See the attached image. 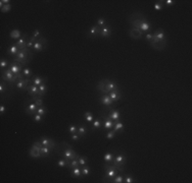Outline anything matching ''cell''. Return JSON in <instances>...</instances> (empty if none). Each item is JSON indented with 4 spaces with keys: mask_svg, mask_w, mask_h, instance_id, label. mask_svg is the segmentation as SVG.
I'll return each mask as SVG.
<instances>
[{
    "mask_svg": "<svg viewBox=\"0 0 192 183\" xmlns=\"http://www.w3.org/2000/svg\"><path fill=\"white\" fill-rule=\"evenodd\" d=\"M60 146H62L61 148V150H62V152H59L57 151V154H58L60 157H62L64 160L66 161V164H70V161L73 160V159H78V157H79V155H78L77 153H76L75 151L73 150V148L70 146V144H68V142H64V141H62L60 144ZM68 165H66V167H68Z\"/></svg>",
    "mask_w": 192,
    "mask_h": 183,
    "instance_id": "1",
    "label": "cell"
},
{
    "mask_svg": "<svg viewBox=\"0 0 192 183\" xmlns=\"http://www.w3.org/2000/svg\"><path fill=\"white\" fill-rule=\"evenodd\" d=\"M1 81H5V83H6L7 85H9V87L12 89L13 85L17 81V75H14L8 68H6L5 70L1 71Z\"/></svg>",
    "mask_w": 192,
    "mask_h": 183,
    "instance_id": "2",
    "label": "cell"
},
{
    "mask_svg": "<svg viewBox=\"0 0 192 183\" xmlns=\"http://www.w3.org/2000/svg\"><path fill=\"white\" fill-rule=\"evenodd\" d=\"M100 117L102 118V128L105 130H110L113 128V125H115V121L113 119H110L107 116V114L104 111H101L99 113Z\"/></svg>",
    "mask_w": 192,
    "mask_h": 183,
    "instance_id": "3",
    "label": "cell"
},
{
    "mask_svg": "<svg viewBox=\"0 0 192 183\" xmlns=\"http://www.w3.org/2000/svg\"><path fill=\"white\" fill-rule=\"evenodd\" d=\"M101 29L100 27H98L97 25H93L92 27H90V29L88 30V32L86 33V35L88 38H90V39H94V38H97L99 37V35H100V32H101Z\"/></svg>",
    "mask_w": 192,
    "mask_h": 183,
    "instance_id": "4",
    "label": "cell"
},
{
    "mask_svg": "<svg viewBox=\"0 0 192 183\" xmlns=\"http://www.w3.org/2000/svg\"><path fill=\"white\" fill-rule=\"evenodd\" d=\"M127 163V157L122 153L115 154V158H113V161L110 164H113L115 166H125V164Z\"/></svg>",
    "mask_w": 192,
    "mask_h": 183,
    "instance_id": "5",
    "label": "cell"
},
{
    "mask_svg": "<svg viewBox=\"0 0 192 183\" xmlns=\"http://www.w3.org/2000/svg\"><path fill=\"white\" fill-rule=\"evenodd\" d=\"M23 66L21 64V63L17 62V61H13L12 60L11 62L9 63V66H8V69L10 70V71L12 72V73L14 74V75H17V74H19L21 71H23Z\"/></svg>",
    "mask_w": 192,
    "mask_h": 183,
    "instance_id": "6",
    "label": "cell"
},
{
    "mask_svg": "<svg viewBox=\"0 0 192 183\" xmlns=\"http://www.w3.org/2000/svg\"><path fill=\"white\" fill-rule=\"evenodd\" d=\"M37 109H38V106L33 101L28 103V104H26V106H25V112H26V114L29 116H34L35 114H37Z\"/></svg>",
    "mask_w": 192,
    "mask_h": 183,
    "instance_id": "7",
    "label": "cell"
},
{
    "mask_svg": "<svg viewBox=\"0 0 192 183\" xmlns=\"http://www.w3.org/2000/svg\"><path fill=\"white\" fill-rule=\"evenodd\" d=\"M28 39H29V35L27 33H25V34H23V36H21L19 40L15 41L14 44L19 47V50H23L25 48H27V41H28Z\"/></svg>",
    "mask_w": 192,
    "mask_h": 183,
    "instance_id": "8",
    "label": "cell"
},
{
    "mask_svg": "<svg viewBox=\"0 0 192 183\" xmlns=\"http://www.w3.org/2000/svg\"><path fill=\"white\" fill-rule=\"evenodd\" d=\"M149 45L151 48L157 51H162L166 47V41H150Z\"/></svg>",
    "mask_w": 192,
    "mask_h": 183,
    "instance_id": "9",
    "label": "cell"
},
{
    "mask_svg": "<svg viewBox=\"0 0 192 183\" xmlns=\"http://www.w3.org/2000/svg\"><path fill=\"white\" fill-rule=\"evenodd\" d=\"M40 142L43 144L44 146H48V148H52V150H54V148L55 146H57L56 142L53 140V139L49 138V137H46V136H42L41 138L39 139Z\"/></svg>",
    "mask_w": 192,
    "mask_h": 183,
    "instance_id": "10",
    "label": "cell"
},
{
    "mask_svg": "<svg viewBox=\"0 0 192 183\" xmlns=\"http://www.w3.org/2000/svg\"><path fill=\"white\" fill-rule=\"evenodd\" d=\"M152 40L151 41H166V34H164L162 29H158L152 34Z\"/></svg>",
    "mask_w": 192,
    "mask_h": 183,
    "instance_id": "11",
    "label": "cell"
},
{
    "mask_svg": "<svg viewBox=\"0 0 192 183\" xmlns=\"http://www.w3.org/2000/svg\"><path fill=\"white\" fill-rule=\"evenodd\" d=\"M31 84L37 87L41 86L43 84H47V77H43L41 75H34L31 79Z\"/></svg>",
    "mask_w": 192,
    "mask_h": 183,
    "instance_id": "12",
    "label": "cell"
},
{
    "mask_svg": "<svg viewBox=\"0 0 192 183\" xmlns=\"http://www.w3.org/2000/svg\"><path fill=\"white\" fill-rule=\"evenodd\" d=\"M109 81L110 79H102V81H98L97 85H96V90L99 91V92L102 94H108L107 91H106V84H107Z\"/></svg>",
    "mask_w": 192,
    "mask_h": 183,
    "instance_id": "13",
    "label": "cell"
},
{
    "mask_svg": "<svg viewBox=\"0 0 192 183\" xmlns=\"http://www.w3.org/2000/svg\"><path fill=\"white\" fill-rule=\"evenodd\" d=\"M99 102H100L101 104L103 105V106L108 107V108H110V107H111V105L113 104V100L108 97L107 94H102V95L100 96V98H99Z\"/></svg>",
    "mask_w": 192,
    "mask_h": 183,
    "instance_id": "14",
    "label": "cell"
},
{
    "mask_svg": "<svg viewBox=\"0 0 192 183\" xmlns=\"http://www.w3.org/2000/svg\"><path fill=\"white\" fill-rule=\"evenodd\" d=\"M70 176H72V178L81 179V180L84 179V175L82 174V169H81V167L74 168V169H70Z\"/></svg>",
    "mask_w": 192,
    "mask_h": 183,
    "instance_id": "15",
    "label": "cell"
},
{
    "mask_svg": "<svg viewBox=\"0 0 192 183\" xmlns=\"http://www.w3.org/2000/svg\"><path fill=\"white\" fill-rule=\"evenodd\" d=\"M129 36L132 38V39H135V40H140L143 38V33L141 32L140 30H138V29H133L131 28L129 30Z\"/></svg>",
    "mask_w": 192,
    "mask_h": 183,
    "instance_id": "16",
    "label": "cell"
},
{
    "mask_svg": "<svg viewBox=\"0 0 192 183\" xmlns=\"http://www.w3.org/2000/svg\"><path fill=\"white\" fill-rule=\"evenodd\" d=\"M29 156L33 159H39V158H42V154L40 152V148L37 146H32L31 148L29 150Z\"/></svg>",
    "mask_w": 192,
    "mask_h": 183,
    "instance_id": "17",
    "label": "cell"
},
{
    "mask_svg": "<svg viewBox=\"0 0 192 183\" xmlns=\"http://www.w3.org/2000/svg\"><path fill=\"white\" fill-rule=\"evenodd\" d=\"M107 116L110 119H113L115 122V121H119V119H121V113H119V111H117L115 108H111V107H110V109L108 110Z\"/></svg>",
    "mask_w": 192,
    "mask_h": 183,
    "instance_id": "18",
    "label": "cell"
},
{
    "mask_svg": "<svg viewBox=\"0 0 192 183\" xmlns=\"http://www.w3.org/2000/svg\"><path fill=\"white\" fill-rule=\"evenodd\" d=\"M19 47H17L15 44L10 45V46L6 49V53H7V55L11 56L12 58L15 57V55H17V54L19 53Z\"/></svg>",
    "mask_w": 192,
    "mask_h": 183,
    "instance_id": "19",
    "label": "cell"
},
{
    "mask_svg": "<svg viewBox=\"0 0 192 183\" xmlns=\"http://www.w3.org/2000/svg\"><path fill=\"white\" fill-rule=\"evenodd\" d=\"M107 95L110 99L113 100V102H117V101H119V100L122 99V94H121V92H119V90L109 92Z\"/></svg>",
    "mask_w": 192,
    "mask_h": 183,
    "instance_id": "20",
    "label": "cell"
},
{
    "mask_svg": "<svg viewBox=\"0 0 192 183\" xmlns=\"http://www.w3.org/2000/svg\"><path fill=\"white\" fill-rule=\"evenodd\" d=\"M110 36H111V28H110L109 25H107V26L103 27L102 29H101V32H100V35H99V37L101 38H109Z\"/></svg>",
    "mask_w": 192,
    "mask_h": 183,
    "instance_id": "21",
    "label": "cell"
},
{
    "mask_svg": "<svg viewBox=\"0 0 192 183\" xmlns=\"http://www.w3.org/2000/svg\"><path fill=\"white\" fill-rule=\"evenodd\" d=\"M38 92H39V87L34 86V85H32V84L29 85L28 88H27V93H28V95L31 96V97L37 96Z\"/></svg>",
    "mask_w": 192,
    "mask_h": 183,
    "instance_id": "22",
    "label": "cell"
},
{
    "mask_svg": "<svg viewBox=\"0 0 192 183\" xmlns=\"http://www.w3.org/2000/svg\"><path fill=\"white\" fill-rule=\"evenodd\" d=\"M102 128V120L100 118H96L93 120L92 122V127H91V131H94V130H98Z\"/></svg>",
    "mask_w": 192,
    "mask_h": 183,
    "instance_id": "23",
    "label": "cell"
},
{
    "mask_svg": "<svg viewBox=\"0 0 192 183\" xmlns=\"http://www.w3.org/2000/svg\"><path fill=\"white\" fill-rule=\"evenodd\" d=\"M115 155V154L113 153V152H107L106 154H104V156H103V161H104V163H106V164H110V163L113 161Z\"/></svg>",
    "mask_w": 192,
    "mask_h": 183,
    "instance_id": "24",
    "label": "cell"
},
{
    "mask_svg": "<svg viewBox=\"0 0 192 183\" xmlns=\"http://www.w3.org/2000/svg\"><path fill=\"white\" fill-rule=\"evenodd\" d=\"M139 30H140L142 33L148 32V31L151 30V23H150L149 21H147V19H145V21L141 23V26H140V28H139Z\"/></svg>",
    "mask_w": 192,
    "mask_h": 183,
    "instance_id": "25",
    "label": "cell"
},
{
    "mask_svg": "<svg viewBox=\"0 0 192 183\" xmlns=\"http://www.w3.org/2000/svg\"><path fill=\"white\" fill-rule=\"evenodd\" d=\"M113 130L117 133H122V132H124V124L121 121H115Z\"/></svg>",
    "mask_w": 192,
    "mask_h": 183,
    "instance_id": "26",
    "label": "cell"
},
{
    "mask_svg": "<svg viewBox=\"0 0 192 183\" xmlns=\"http://www.w3.org/2000/svg\"><path fill=\"white\" fill-rule=\"evenodd\" d=\"M117 90H119V87H117L115 81H109L107 84H106V91H107V93L113 92V91H117Z\"/></svg>",
    "mask_w": 192,
    "mask_h": 183,
    "instance_id": "27",
    "label": "cell"
},
{
    "mask_svg": "<svg viewBox=\"0 0 192 183\" xmlns=\"http://www.w3.org/2000/svg\"><path fill=\"white\" fill-rule=\"evenodd\" d=\"M52 151H53L52 148H48V146H44L40 148V152H41V154H42V158H48Z\"/></svg>",
    "mask_w": 192,
    "mask_h": 183,
    "instance_id": "28",
    "label": "cell"
},
{
    "mask_svg": "<svg viewBox=\"0 0 192 183\" xmlns=\"http://www.w3.org/2000/svg\"><path fill=\"white\" fill-rule=\"evenodd\" d=\"M77 133L80 135L81 137H85L86 134L88 133V130H87V127L85 125H80L78 126V130H77Z\"/></svg>",
    "mask_w": 192,
    "mask_h": 183,
    "instance_id": "29",
    "label": "cell"
},
{
    "mask_svg": "<svg viewBox=\"0 0 192 183\" xmlns=\"http://www.w3.org/2000/svg\"><path fill=\"white\" fill-rule=\"evenodd\" d=\"M21 73H23V75L25 77V79H32V77H34V72L28 67H23Z\"/></svg>",
    "mask_w": 192,
    "mask_h": 183,
    "instance_id": "30",
    "label": "cell"
},
{
    "mask_svg": "<svg viewBox=\"0 0 192 183\" xmlns=\"http://www.w3.org/2000/svg\"><path fill=\"white\" fill-rule=\"evenodd\" d=\"M45 48H46V47L43 46V45L41 44V43H40L39 41L37 40V41L35 42V44H34L33 49H32V50H33L34 52H42Z\"/></svg>",
    "mask_w": 192,
    "mask_h": 183,
    "instance_id": "31",
    "label": "cell"
},
{
    "mask_svg": "<svg viewBox=\"0 0 192 183\" xmlns=\"http://www.w3.org/2000/svg\"><path fill=\"white\" fill-rule=\"evenodd\" d=\"M47 91H48V87H47L46 84H43L41 86H39V92H38V96L40 98H43V96L47 93Z\"/></svg>",
    "mask_w": 192,
    "mask_h": 183,
    "instance_id": "32",
    "label": "cell"
},
{
    "mask_svg": "<svg viewBox=\"0 0 192 183\" xmlns=\"http://www.w3.org/2000/svg\"><path fill=\"white\" fill-rule=\"evenodd\" d=\"M9 92V89L7 87V84L5 81H1V84H0V93H1V97H3V94L8 93Z\"/></svg>",
    "mask_w": 192,
    "mask_h": 183,
    "instance_id": "33",
    "label": "cell"
},
{
    "mask_svg": "<svg viewBox=\"0 0 192 183\" xmlns=\"http://www.w3.org/2000/svg\"><path fill=\"white\" fill-rule=\"evenodd\" d=\"M84 119H85V121H86L87 123H92V122H93V120H94L93 114H92L91 112H89V111L85 112V113H84Z\"/></svg>",
    "mask_w": 192,
    "mask_h": 183,
    "instance_id": "34",
    "label": "cell"
},
{
    "mask_svg": "<svg viewBox=\"0 0 192 183\" xmlns=\"http://www.w3.org/2000/svg\"><path fill=\"white\" fill-rule=\"evenodd\" d=\"M9 36H10V38H11V39L19 40V38L23 36V34H21V33L19 32V30H13V31H11V32H10Z\"/></svg>",
    "mask_w": 192,
    "mask_h": 183,
    "instance_id": "35",
    "label": "cell"
},
{
    "mask_svg": "<svg viewBox=\"0 0 192 183\" xmlns=\"http://www.w3.org/2000/svg\"><path fill=\"white\" fill-rule=\"evenodd\" d=\"M38 39H36V38H34L33 36H31V37H29L28 41H27V48L30 49V50H32L33 49V46L34 44H35V42L37 41Z\"/></svg>",
    "mask_w": 192,
    "mask_h": 183,
    "instance_id": "36",
    "label": "cell"
},
{
    "mask_svg": "<svg viewBox=\"0 0 192 183\" xmlns=\"http://www.w3.org/2000/svg\"><path fill=\"white\" fill-rule=\"evenodd\" d=\"M77 167H80V164H79V161H78V159H73V160L70 161V163L68 165V170L70 169H74V168H77Z\"/></svg>",
    "mask_w": 192,
    "mask_h": 183,
    "instance_id": "37",
    "label": "cell"
},
{
    "mask_svg": "<svg viewBox=\"0 0 192 183\" xmlns=\"http://www.w3.org/2000/svg\"><path fill=\"white\" fill-rule=\"evenodd\" d=\"M8 66H9V63H8V61L6 60V59H4V58H1V61H0V69H1V71H3V70H5L6 68H8Z\"/></svg>",
    "mask_w": 192,
    "mask_h": 183,
    "instance_id": "38",
    "label": "cell"
},
{
    "mask_svg": "<svg viewBox=\"0 0 192 183\" xmlns=\"http://www.w3.org/2000/svg\"><path fill=\"white\" fill-rule=\"evenodd\" d=\"M96 25H97L98 27H100V28H103V27L107 26L108 23L104 17H99V19H97V21H96Z\"/></svg>",
    "mask_w": 192,
    "mask_h": 183,
    "instance_id": "39",
    "label": "cell"
},
{
    "mask_svg": "<svg viewBox=\"0 0 192 183\" xmlns=\"http://www.w3.org/2000/svg\"><path fill=\"white\" fill-rule=\"evenodd\" d=\"M78 161H79L80 167H82V166H85V165L88 164V159H87L85 156H79V157H78Z\"/></svg>",
    "mask_w": 192,
    "mask_h": 183,
    "instance_id": "40",
    "label": "cell"
},
{
    "mask_svg": "<svg viewBox=\"0 0 192 183\" xmlns=\"http://www.w3.org/2000/svg\"><path fill=\"white\" fill-rule=\"evenodd\" d=\"M153 7H154V9L156 10V11H160V10H162V8H164V2L162 1H155L154 4H153Z\"/></svg>",
    "mask_w": 192,
    "mask_h": 183,
    "instance_id": "41",
    "label": "cell"
},
{
    "mask_svg": "<svg viewBox=\"0 0 192 183\" xmlns=\"http://www.w3.org/2000/svg\"><path fill=\"white\" fill-rule=\"evenodd\" d=\"M81 169H82V174L84 175V176H89L90 173H91V169H90V167L89 166H87V165L82 166Z\"/></svg>",
    "mask_w": 192,
    "mask_h": 183,
    "instance_id": "42",
    "label": "cell"
},
{
    "mask_svg": "<svg viewBox=\"0 0 192 183\" xmlns=\"http://www.w3.org/2000/svg\"><path fill=\"white\" fill-rule=\"evenodd\" d=\"M111 182L113 183H123L124 182V177H123L121 174H117V175L113 178Z\"/></svg>",
    "mask_w": 192,
    "mask_h": 183,
    "instance_id": "43",
    "label": "cell"
},
{
    "mask_svg": "<svg viewBox=\"0 0 192 183\" xmlns=\"http://www.w3.org/2000/svg\"><path fill=\"white\" fill-rule=\"evenodd\" d=\"M47 112H48V110L46 109V107H45V106L39 107V108L37 109V114H40V115H42V116L46 115Z\"/></svg>",
    "mask_w": 192,
    "mask_h": 183,
    "instance_id": "44",
    "label": "cell"
},
{
    "mask_svg": "<svg viewBox=\"0 0 192 183\" xmlns=\"http://www.w3.org/2000/svg\"><path fill=\"white\" fill-rule=\"evenodd\" d=\"M56 165L58 166L59 168H64V167H66V161L63 159V158H61V159H59L58 161H57V163H56Z\"/></svg>",
    "mask_w": 192,
    "mask_h": 183,
    "instance_id": "45",
    "label": "cell"
},
{
    "mask_svg": "<svg viewBox=\"0 0 192 183\" xmlns=\"http://www.w3.org/2000/svg\"><path fill=\"white\" fill-rule=\"evenodd\" d=\"M68 132H70V134H74V133H77V130H78V126L75 125V124H70L68 126Z\"/></svg>",
    "mask_w": 192,
    "mask_h": 183,
    "instance_id": "46",
    "label": "cell"
},
{
    "mask_svg": "<svg viewBox=\"0 0 192 183\" xmlns=\"http://www.w3.org/2000/svg\"><path fill=\"white\" fill-rule=\"evenodd\" d=\"M115 133H117V132H115L113 129L108 130V131L106 132V138H107L108 140H110V139H113V137L115 136Z\"/></svg>",
    "mask_w": 192,
    "mask_h": 183,
    "instance_id": "47",
    "label": "cell"
},
{
    "mask_svg": "<svg viewBox=\"0 0 192 183\" xmlns=\"http://www.w3.org/2000/svg\"><path fill=\"white\" fill-rule=\"evenodd\" d=\"M33 118H34V121L37 123H40V122H42L43 119H44V116L42 115H40V114H35V115L33 116Z\"/></svg>",
    "mask_w": 192,
    "mask_h": 183,
    "instance_id": "48",
    "label": "cell"
},
{
    "mask_svg": "<svg viewBox=\"0 0 192 183\" xmlns=\"http://www.w3.org/2000/svg\"><path fill=\"white\" fill-rule=\"evenodd\" d=\"M38 41H39L41 44L43 45V46H45L47 48V46H48V40L46 39V38L44 37V36H42V37H40L39 39H38Z\"/></svg>",
    "mask_w": 192,
    "mask_h": 183,
    "instance_id": "49",
    "label": "cell"
},
{
    "mask_svg": "<svg viewBox=\"0 0 192 183\" xmlns=\"http://www.w3.org/2000/svg\"><path fill=\"white\" fill-rule=\"evenodd\" d=\"M124 182H126V183H133V182H135V179H134L132 176L126 175V176L124 177Z\"/></svg>",
    "mask_w": 192,
    "mask_h": 183,
    "instance_id": "50",
    "label": "cell"
},
{
    "mask_svg": "<svg viewBox=\"0 0 192 183\" xmlns=\"http://www.w3.org/2000/svg\"><path fill=\"white\" fill-rule=\"evenodd\" d=\"M10 9H11V5H10V4H4V6L1 8V12L5 13V12L10 11Z\"/></svg>",
    "mask_w": 192,
    "mask_h": 183,
    "instance_id": "51",
    "label": "cell"
},
{
    "mask_svg": "<svg viewBox=\"0 0 192 183\" xmlns=\"http://www.w3.org/2000/svg\"><path fill=\"white\" fill-rule=\"evenodd\" d=\"M32 36H33L34 38H36V39H39L40 37H42V33H41V31L40 30H36V31H34V33L32 34Z\"/></svg>",
    "mask_w": 192,
    "mask_h": 183,
    "instance_id": "52",
    "label": "cell"
},
{
    "mask_svg": "<svg viewBox=\"0 0 192 183\" xmlns=\"http://www.w3.org/2000/svg\"><path fill=\"white\" fill-rule=\"evenodd\" d=\"M70 140H73V141H78L80 138H81V136H80L78 133H74V134H70Z\"/></svg>",
    "mask_w": 192,
    "mask_h": 183,
    "instance_id": "53",
    "label": "cell"
},
{
    "mask_svg": "<svg viewBox=\"0 0 192 183\" xmlns=\"http://www.w3.org/2000/svg\"><path fill=\"white\" fill-rule=\"evenodd\" d=\"M152 34H151V33H146L145 34V40L146 41H147L148 43L150 42V41H151V40H152Z\"/></svg>",
    "mask_w": 192,
    "mask_h": 183,
    "instance_id": "54",
    "label": "cell"
},
{
    "mask_svg": "<svg viewBox=\"0 0 192 183\" xmlns=\"http://www.w3.org/2000/svg\"><path fill=\"white\" fill-rule=\"evenodd\" d=\"M162 2H164L166 5H168V6H172V5L175 4V1H174V0H164V1H162Z\"/></svg>",
    "mask_w": 192,
    "mask_h": 183,
    "instance_id": "55",
    "label": "cell"
},
{
    "mask_svg": "<svg viewBox=\"0 0 192 183\" xmlns=\"http://www.w3.org/2000/svg\"><path fill=\"white\" fill-rule=\"evenodd\" d=\"M32 146H37V148H41L43 146V144L40 142V140H38V141H34L33 142V144Z\"/></svg>",
    "mask_w": 192,
    "mask_h": 183,
    "instance_id": "56",
    "label": "cell"
},
{
    "mask_svg": "<svg viewBox=\"0 0 192 183\" xmlns=\"http://www.w3.org/2000/svg\"><path fill=\"white\" fill-rule=\"evenodd\" d=\"M5 110H6V108H5L4 105H1V106H0V114H1V115H3V114H4V112H5Z\"/></svg>",
    "mask_w": 192,
    "mask_h": 183,
    "instance_id": "57",
    "label": "cell"
},
{
    "mask_svg": "<svg viewBox=\"0 0 192 183\" xmlns=\"http://www.w3.org/2000/svg\"><path fill=\"white\" fill-rule=\"evenodd\" d=\"M1 1H2L3 2V4H10V0H1Z\"/></svg>",
    "mask_w": 192,
    "mask_h": 183,
    "instance_id": "58",
    "label": "cell"
}]
</instances>
